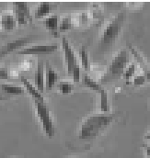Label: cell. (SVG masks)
I'll return each instance as SVG.
<instances>
[{
    "label": "cell",
    "mask_w": 150,
    "mask_h": 158,
    "mask_svg": "<svg viewBox=\"0 0 150 158\" xmlns=\"http://www.w3.org/2000/svg\"><path fill=\"white\" fill-rule=\"evenodd\" d=\"M114 120L113 116L105 114L91 115L84 119L79 129L81 140H92L103 132Z\"/></svg>",
    "instance_id": "1"
},
{
    "label": "cell",
    "mask_w": 150,
    "mask_h": 158,
    "mask_svg": "<svg viewBox=\"0 0 150 158\" xmlns=\"http://www.w3.org/2000/svg\"><path fill=\"white\" fill-rule=\"evenodd\" d=\"M129 63V54L127 50L123 49L120 51L112 60L111 64L108 66L107 73L104 75L102 82H109L115 79H118L122 76L124 70L127 68Z\"/></svg>",
    "instance_id": "2"
},
{
    "label": "cell",
    "mask_w": 150,
    "mask_h": 158,
    "mask_svg": "<svg viewBox=\"0 0 150 158\" xmlns=\"http://www.w3.org/2000/svg\"><path fill=\"white\" fill-rule=\"evenodd\" d=\"M125 19V14L123 12L118 13L113 20H111L105 27L102 36H101V45L104 47L110 46L115 42L119 37L122 29L123 27V22Z\"/></svg>",
    "instance_id": "3"
},
{
    "label": "cell",
    "mask_w": 150,
    "mask_h": 158,
    "mask_svg": "<svg viewBox=\"0 0 150 158\" xmlns=\"http://www.w3.org/2000/svg\"><path fill=\"white\" fill-rule=\"evenodd\" d=\"M34 104H35V109H36V113L37 117L41 124V128L45 134L49 138H53L55 133L54 130V120L51 115V111L46 104L44 102H41L38 99H34Z\"/></svg>",
    "instance_id": "4"
},
{
    "label": "cell",
    "mask_w": 150,
    "mask_h": 158,
    "mask_svg": "<svg viewBox=\"0 0 150 158\" xmlns=\"http://www.w3.org/2000/svg\"><path fill=\"white\" fill-rule=\"evenodd\" d=\"M13 11H14V16L17 19L18 25H28L32 22L31 9L27 3L14 2Z\"/></svg>",
    "instance_id": "5"
},
{
    "label": "cell",
    "mask_w": 150,
    "mask_h": 158,
    "mask_svg": "<svg viewBox=\"0 0 150 158\" xmlns=\"http://www.w3.org/2000/svg\"><path fill=\"white\" fill-rule=\"evenodd\" d=\"M58 49L57 44H46V45H32L31 47L23 48L17 52L19 55H43L54 52Z\"/></svg>",
    "instance_id": "6"
},
{
    "label": "cell",
    "mask_w": 150,
    "mask_h": 158,
    "mask_svg": "<svg viewBox=\"0 0 150 158\" xmlns=\"http://www.w3.org/2000/svg\"><path fill=\"white\" fill-rule=\"evenodd\" d=\"M62 48H63V52H64L65 62L66 64L67 73L72 74L74 67L77 64V60H76V56H75V53L73 48L71 47V45L69 44L68 40H66V37H63Z\"/></svg>",
    "instance_id": "7"
},
{
    "label": "cell",
    "mask_w": 150,
    "mask_h": 158,
    "mask_svg": "<svg viewBox=\"0 0 150 158\" xmlns=\"http://www.w3.org/2000/svg\"><path fill=\"white\" fill-rule=\"evenodd\" d=\"M33 38V36H26V37H20L19 39H16L15 40L6 43V45H4L3 47L0 48V58L5 57L6 55H7L8 53L26 46L29 42L32 41V40Z\"/></svg>",
    "instance_id": "8"
},
{
    "label": "cell",
    "mask_w": 150,
    "mask_h": 158,
    "mask_svg": "<svg viewBox=\"0 0 150 158\" xmlns=\"http://www.w3.org/2000/svg\"><path fill=\"white\" fill-rule=\"evenodd\" d=\"M128 49L130 50L131 53L135 57V59L137 60L139 65L141 66V68L144 71V76L146 77V78L149 81L150 83V66L149 64L148 63V61L145 59V57L132 45V44H128Z\"/></svg>",
    "instance_id": "9"
},
{
    "label": "cell",
    "mask_w": 150,
    "mask_h": 158,
    "mask_svg": "<svg viewBox=\"0 0 150 158\" xmlns=\"http://www.w3.org/2000/svg\"><path fill=\"white\" fill-rule=\"evenodd\" d=\"M0 26L4 31H10L17 26V19L13 14L4 13L0 17Z\"/></svg>",
    "instance_id": "10"
},
{
    "label": "cell",
    "mask_w": 150,
    "mask_h": 158,
    "mask_svg": "<svg viewBox=\"0 0 150 158\" xmlns=\"http://www.w3.org/2000/svg\"><path fill=\"white\" fill-rule=\"evenodd\" d=\"M43 24L54 36H58V32H59V17L57 15L53 14V15L49 16L43 21Z\"/></svg>",
    "instance_id": "11"
},
{
    "label": "cell",
    "mask_w": 150,
    "mask_h": 158,
    "mask_svg": "<svg viewBox=\"0 0 150 158\" xmlns=\"http://www.w3.org/2000/svg\"><path fill=\"white\" fill-rule=\"evenodd\" d=\"M57 6V4H53L49 2H41L35 9L34 17L36 19H41L43 18L51 13L52 10H54Z\"/></svg>",
    "instance_id": "12"
},
{
    "label": "cell",
    "mask_w": 150,
    "mask_h": 158,
    "mask_svg": "<svg viewBox=\"0 0 150 158\" xmlns=\"http://www.w3.org/2000/svg\"><path fill=\"white\" fill-rule=\"evenodd\" d=\"M44 68H43V63L40 61L38 63L37 70L34 75V82L36 85V88L42 93L44 91Z\"/></svg>",
    "instance_id": "13"
},
{
    "label": "cell",
    "mask_w": 150,
    "mask_h": 158,
    "mask_svg": "<svg viewBox=\"0 0 150 158\" xmlns=\"http://www.w3.org/2000/svg\"><path fill=\"white\" fill-rule=\"evenodd\" d=\"M20 81H21L22 84L24 85L26 90L29 92V94H30L34 99H38V100H40V101H41V102H44V98L42 97L41 93L38 90L37 88H36L33 85L31 84V82H30L28 79L26 78V77H20Z\"/></svg>",
    "instance_id": "14"
},
{
    "label": "cell",
    "mask_w": 150,
    "mask_h": 158,
    "mask_svg": "<svg viewBox=\"0 0 150 158\" xmlns=\"http://www.w3.org/2000/svg\"><path fill=\"white\" fill-rule=\"evenodd\" d=\"M0 90L4 94L9 95V96H17V95H21L24 93V88H22L21 86L10 85V84H2L0 85Z\"/></svg>",
    "instance_id": "15"
},
{
    "label": "cell",
    "mask_w": 150,
    "mask_h": 158,
    "mask_svg": "<svg viewBox=\"0 0 150 158\" xmlns=\"http://www.w3.org/2000/svg\"><path fill=\"white\" fill-rule=\"evenodd\" d=\"M46 77H47L46 88L48 90H51L54 87V85H55V83H56V81L58 79V75L52 67L48 66L47 72H46Z\"/></svg>",
    "instance_id": "16"
},
{
    "label": "cell",
    "mask_w": 150,
    "mask_h": 158,
    "mask_svg": "<svg viewBox=\"0 0 150 158\" xmlns=\"http://www.w3.org/2000/svg\"><path fill=\"white\" fill-rule=\"evenodd\" d=\"M83 84H84V85H85L86 87H88V88H90V89H92V90H94V91H97V92H99V93L103 89V87H102L97 81H95L94 79L92 78V77H90L88 76V75H85V76H84Z\"/></svg>",
    "instance_id": "17"
},
{
    "label": "cell",
    "mask_w": 150,
    "mask_h": 158,
    "mask_svg": "<svg viewBox=\"0 0 150 158\" xmlns=\"http://www.w3.org/2000/svg\"><path fill=\"white\" fill-rule=\"evenodd\" d=\"M74 25V19L72 15H66L63 17L60 24H59V32H63L68 30H71Z\"/></svg>",
    "instance_id": "18"
},
{
    "label": "cell",
    "mask_w": 150,
    "mask_h": 158,
    "mask_svg": "<svg viewBox=\"0 0 150 158\" xmlns=\"http://www.w3.org/2000/svg\"><path fill=\"white\" fill-rule=\"evenodd\" d=\"M101 111L102 113L108 112L109 111V100H108V93L107 91L103 88L101 92Z\"/></svg>",
    "instance_id": "19"
},
{
    "label": "cell",
    "mask_w": 150,
    "mask_h": 158,
    "mask_svg": "<svg viewBox=\"0 0 150 158\" xmlns=\"http://www.w3.org/2000/svg\"><path fill=\"white\" fill-rule=\"evenodd\" d=\"M79 57H80V63H81V65L83 66V68L85 70H88V66H89V61H88V52L86 50L85 47H81L80 50H79Z\"/></svg>",
    "instance_id": "20"
},
{
    "label": "cell",
    "mask_w": 150,
    "mask_h": 158,
    "mask_svg": "<svg viewBox=\"0 0 150 158\" xmlns=\"http://www.w3.org/2000/svg\"><path fill=\"white\" fill-rule=\"evenodd\" d=\"M59 90L62 94L66 95V94H71L73 89H74V85L71 82L69 81H61L58 85Z\"/></svg>",
    "instance_id": "21"
},
{
    "label": "cell",
    "mask_w": 150,
    "mask_h": 158,
    "mask_svg": "<svg viewBox=\"0 0 150 158\" xmlns=\"http://www.w3.org/2000/svg\"><path fill=\"white\" fill-rule=\"evenodd\" d=\"M135 71H136V66H135V64H129V65L127 66V68L124 70V72H123V74H122V77L125 79L126 81H127V80H130V79L134 77Z\"/></svg>",
    "instance_id": "22"
},
{
    "label": "cell",
    "mask_w": 150,
    "mask_h": 158,
    "mask_svg": "<svg viewBox=\"0 0 150 158\" xmlns=\"http://www.w3.org/2000/svg\"><path fill=\"white\" fill-rule=\"evenodd\" d=\"M146 80H147V78H146V77L144 75H139V76L135 77V78L133 80V84L135 86H140V85L145 84Z\"/></svg>",
    "instance_id": "23"
},
{
    "label": "cell",
    "mask_w": 150,
    "mask_h": 158,
    "mask_svg": "<svg viewBox=\"0 0 150 158\" xmlns=\"http://www.w3.org/2000/svg\"><path fill=\"white\" fill-rule=\"evenodd\" d=\"M71 75L73 76V80L75 83H78L80 81V66L78 64L74 67Z\"/></svg>",
    "instance_id": "24"
},
{
    "label": "cell",
    "mask_w": 150,
    "mask_h": 158,
    "mask_svg": "<svg viewBox=\"0 0 150 158\" xmlns=\"http://www.w3.org/2000/svg\"><path fill=\"white\" fill-rule=\"evenodd\" d=\"M76 19H77L79 24H86L88 21V14L87 12H83V13L78 15Z\"/></svg>",
    "instance_id": "25"
},
{
    "label": "cell",
    "mask_w": 150,
    "mask_h": 158,
    "mask_svg": "<svg viewBox=\"0 0 150 158\" xmlns=\"http://www.w3.org/2000/svg\"><path fill=\"white\" fill-rule=\"evenodd\" d=\"M9 78V74L8 70L6 68H0V79H8Z\"/></svg>",
    "instance_id": "26"
},
{
    "label": "cell",
    "mask_w": 150,
    "mask_h": 158,
    "mask_svg": "<svg viewBox=\"0 0 150 158\" xmlns=\"http://www.w3.org/2000/svg\"><path fill=\"white\" fill-rule=\"evenodd\" d=\"M31 66H32V64H31V63H29V61H23L21 64H20V66H19V68L21 69V70H29L30 68H31Z\"/></svg>",
    "instance_id": "27"
},
{
    "label": "cell",
    "mask_w": 150,
    "mask_h": 158,
    "mask_svg": "<svg viewBox=\"0 0 150 158\" xmlns=\"http://www.w3.org/2000/svg\"><path fill=\"white\" fill-rule=\"evenodd\" d=\"M8 74H9V77H12V78H17V77L19 76V71H18V70H16V69L9 70V71H8Z\"/></svg>",
    "instance_id": "28"
},
{
    "label": "cell",
    "mask_w": 150,
    "mask_h": 158,
    "mask_svg": "<svg viewBox=\"0 0 150 158\" xmlns=\"http://www.w3.org/2000/svg\"><path fill=\"white\" fill-rule=\"evenodd\" d=\"M145 153H146L147 158H150V145H147L145 147Z\"/></svg>",
    "instance_id": "29"
},
{
    "label": "cell",
    "mask_w": 150,
    "mask_h": 158,
    "mask_svg": "<svg viewBox=\"0 0 150 158\" xmlns=\"http://www.w3.org/2000/svg\"><path fill=\"white\" fill-rule=\"evenodd\" d=\"M145 139H146L147 141L150 142V131H148V132L146 134V136H145Z\"/></svg>",
    "instance_id": "30"
}]
</instances>
